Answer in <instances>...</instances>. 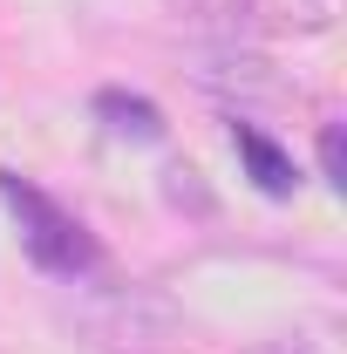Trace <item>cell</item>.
<instances>
[{"mask_svg": "<svg viewBox=\"0 0 347 354\" xmlns=\"http://www.w3.org/2000/svg\"><path fill=\"white\" fill-rule=\"evenodd\" d=\"M0 205L14 212V225H21V252L41 266V272H55V279H88V272L102 266L95 232H88L68 205H55L35 177L0 171Z\"/></svg>", "mask_w": 347, "mask_h": 354, "instance_id": "obj_1", "label": "cell"}, {"mask_svg": "<svg viewBox=\"0 0 347 354\" xmlns=\"http://www.w3.org/2000/svg\"><path fill=\"white\" fill-rule=\"evenodd\" d=\"M320 177H327V184H341V123H327V130H320Z\"/></svg>", "mask_w": 347, "mask_h": 354, "instance_id": "obj_5", "label": "cell"}, {"mask_svg": "<svg viewBox=\"0 0 347 354\" xmlns=\"http://www.w3.org/2000/svg\"><path fill=\"white\" fill-rule=\"evenodd\" d=\"M232 150H238L245 177L259 184L265 198H293V191H300V164H293V157H286L259 123H232Z\"/></svg>", "mask_w": 347, "mask_h": 354, "instance_id": "obj_2", "label": "cell"}, {"mask_svg": "<svg viewBox=\"0 0 347 354\" xmlns=\"http://www.w3.org/2000/svg\"><path fill=\"white\" fill-rule=\"evenodd\" d=\"M95 116H109V130L136 136V143H157V136H164L157 102H143V95H130V88H102V95H95Z\"/></svg>", "mask_w": 347, "mask_h": 354, "instance_id": "obj_3", "label": "cell"}, {"mask_svg": "<svg viewBox=\"0 0 347 354\" xmlns=\"http://www.w3.org/2000/svg\"><path fill=\"white\" fill-rule=\"evenodd\" d=\"M184 28H198V35H218V41H232L245 21H252V7L259 0H164Z\"/></svg>", "mask_w": 347, "mask_h": 354, "instance_id": "obj_4", "label": "cell"}, {"mask_svg": "<svg viewBox=\"0 0 347 354\" xmlns=\"http://www.w3.org/2000/svg\"><path fill=\"white\" fill-rule=\"evenodd\" d=\"M272 354H306V348H272Z\"/></svg>", "mask_w": 347, "mask_h": 354, "instance_id": "obj_6", "label": "cell"}]
</instances>
